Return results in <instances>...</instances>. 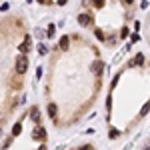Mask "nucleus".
I'll list each match as a JSON object with an SVG mask.
<instances>
[{
    "instance_id": "nucleus-3",
    "label": "nucleus",
    "mask_w": 150,
    "mask_h": 150,
    "mask_svg": "<svg viewBox=\"0 0 150 150\" xmlns=\"http://www.w3.org/2000/svg\"><path fill=\"white\" fill-rule=\"evenodd\" d=\"M48 114H50V118L56 122V114H58V108H56V104H48Z\"/></svg>"
},
{
    "instance_id": "nucleus-2",
    "label": "nucleus",
    "mask_w": 150,
    "mask_h": 150,
    "mask_svg": "<svg viewBox=\"0 0 150 150\" xmlns=\"http://www.w3.org/2000/svg\"><path fill=\"white\" fill-rule=\"evenodd\" d=\"M78 22H80V26H90L92 24V16L90 14H80L78 16Z\"/></svg>"
},
{
    "instance_id": "nucleus-8",
    "label": "nucleus",
    "mask_w": 150,
    "mask_h": 150,
    "mask_svg": "<svg viewBox=\"0 0 150 150\" xmlns=\"http://www.w3.org/2000/svg\"><path fill=\"white\" fill-rule=\"evenodd\" d=\"M92 2H94L96 8H102V6H104V0H92Z\"/></svg>"
},
{
    "instance_id": "nucleus-4",
    "label": "nucleus",
    "mask_w": 150,
    "mask_h": 150,
    "mask_svg": "<svg viewBox=\"0 0 150 150\" xmlns=\"http://www.w3.org/2000/svg\"><path fill=\"white\" fill-rule=\"evenodd\" d=\"M70 46V36H62L60 38V50H68Z\"/></svg>"
},
{
    "instance_id": "nucleus-9",
    "label": "nucleus",
    "mask_w": 150,
    "mask_h": 150,
    "mask_svg": "<svg viewBox=\"0 0 150 150\" xmlns=\"http://www.w3.org/2000/svg\"><path fill=\"white\" fill-rule=\"evenodd\" d=\"M120 34H122L120 38H126V34H128V28H122V30H120Z\"/></svg>"
},
{
    "instance_id": "nucleus-10",
    "label": "nucleus",
    "mask_w": 150,
    "mask_h": 150,
    "mask_svg": "<svg viewBox=\"0 0 150 150\" xmlns=\"http://www.w3.org/2000/svg\"><path fill=\"white\" fill-rule=\"evenodd\" d=\"M38 2H42L44 6H50V4H52V0H38Z\"/></svg>"
},
{
    "instance_id": "nucleus-1",
    "label": "nucleus",
    "mask_w": 150,
    "mask_h": 150,
    "mask_svg": "<svg viewBox=\"0 0 150 150\" xmlns=\"http://www.w3.org/2000/svg\"><path fill=\"white\" fill-rule=\"evenodd\" d=\"M26 68H28V58L20 54V56L16 58V72L18 74H26Z\"/></svg>"
},
{
    "instance_id": "nucleus-12",
    "label": "nucleus",
    "mask_w": 150,
    "mask_h": 150,
    "mask_svg": "<svg viewBox=\"0 0 150 150\" xmlns=\"http://www.w3.org/2000/svg\"><path fill=\"white\" fill-rule=\"evenodd\" d=\"M124 2H126V4H132V2H134V0H124Z\"/></svg>"
},
{
    "instance_id": "nucleus-7",
    "label": "nucleus",
    "mask_w": 150,
    "mask_h": 150,
    "mask_svg": "<svg viewBox=\"0 0 150 150\" xmlns=\"http://www.w3.org/2000/svg\"><path fill=\"white\" fill-rule=\"evenodd\" d=\"M54 30H56V26H54V24H50V26H48V38H52V36H54Z\"/></svg>"
},
{
    "instance_id": "nucleus-11",
    "label": "nucleus",
    "mask_w": 150,
    "mask_h": 150,
    "mask_svg": "<svg viewBox=\"0 0 150 150\" xmlns=\"http://www.w3.org/2000/svg\"><path fill=\"white\" fill-rule=\"evenodd\" d=\"M66 4V0H58V6H64Z\"/></svg>"
},
{
    "instance_id": "nucleus-6",
    "label": "nucleus",
    "mask_w": 150,
    "mask_h": 150,
    "mask_svg": "<svg viewBox=\"0 0 150 150\" xmlns=\"http://www.w3.org/2000/svg\"><path fill=\"white\" fill-rule=\"evenodd\" d=\"M20 132H22V122H16L14 128H12V134H14V136H18Z\"/></svg>"
},
{
    "instance_id": "nucleus-5",
    "label": "nucleus",
    "mask_w": 150,
    "mask_h": 150,
    "mask_svg": "<svg viewBox=\"0 0 150 150\" xmlns=\"http://www.w3.org/2000/svg\"><path fill=\"white\" fill-rule=\"evenodd\" d=\"M30 116H32V120H34L36 124H38V122H40V110H38V108H32V110H30Z\"/></svg>"
}]
</instances>
